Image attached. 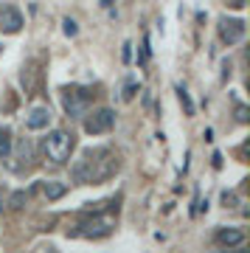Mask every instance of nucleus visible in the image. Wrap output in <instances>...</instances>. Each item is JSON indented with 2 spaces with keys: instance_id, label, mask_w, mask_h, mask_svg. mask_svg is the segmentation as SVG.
Listing matches in <instances>:
<instances>
[{
  "instance_id": "obj_17",
  "label": "nucleus",
  "mask_w": 250,
  "mask_h": 253,
  "mask_svg": "<svg viewBox=\"0 0 250 253\" xmlns=\"http://www.w3.org/2000/svg\"><path fill=\"white\" fill-rule=\"evenodd\" d=\"M121 56H124V62H129V59H132V45H129V42H124V51H121Z\"/></svg>"
},
{
  "instance_id": "obj_20",
  "label": "nucleus",
  "mask_w": 250,
  "mask_h": 253,
  "mask_svg": "<svg viewBox=\"0 0 250 253\" xmlns=\"http://www.w3.org/2000/svg\"><path fill=\"white\" fill-rule=\"evenodd\" d=\"M0 214H3V197H0Z\"/></svg>"
},
{
  "instance_id": "obj_4",
  "label": "nucleus",
  "mask_w": 250,
  "mask_h": 253,
  "mask_svg": "<svg viewBox=\"0 0 250 253\" xmlns=\"http://www.w3.org/2000/svg\"><path fill=\"white\" fill-rule=\"evenodd\" d=\"M113 124H116V113L110 107H101L84 118V132L87 135H104V132L113 129Z\"/></svg>"
},
{
  "instance_id": "obj_3",
  "label": "nucleus",
  "mask_w": 250,
  "mask_h": 253,
  "mask_svg": "<svg viewBox=\"0 0 250 253\" xmlns=\"http://www.w3.org/2000/svg\"><path fill=\"white\" fill-rule=\"evenodd\" d=\"M90 99H93V96H90V90H84V87H65L62 90V107H65V113H68L71 118L84 116Z\"/></svg>"
},
{
  "instance_id": "obj_13",
  "label": "nucleus",
  "mask_w": 250,
  "mask_h": 253,
  "mask_svg": "<svg viewBox=\"0 0 250 253\" xmlns=\"http://www.w3.org/2000/svg\"><path fill=\"white\" fill-rule=\"evenodd\" d=\"M23 203H26V191H17V194H11V206H14V208H23Z\"/></svg>"
},
{
  "instance_id": "obj_14",
  "label": "nucleus",
  "mask_w": 250,
  "mask_h": 253,
  "mask_svg": "<svg viewBox=\"0 0 250 253\" xmlns=\"http://www.w3.org/2000/svg\"><path fill=\"white\" fill-rule=\"evenodd\" d=\"M62 26H65V34H68V37H76V31H79V28H76V23H73V20H65Z\"/></svg>"
},
{
  "instance_id": "obj_8",
  "label": "nucleus",
  "mask_w": 250,
  "mask_h": 253,
  "mask_svg": "<svg viewBox=\"0 0 250 253\" xmlns=\"http://www.w3.org/2000/svg\"><path fill=\"white\" fill-rule=\"evenodd\" d=\"M214 239L219 248H239V245H245V234L239 228H219Z\"/></svg>"
},
{
  "instance_id": "obj_7",
  "label": "nucleus",
  "mask_w": 250,
  "mask_h": 253,
  "mask_svg": "<svg viewBox=\"0 0 250 253\" xmlns=\"http://www.w3.org/2000/svg\"><path fill=\"white\" fill-rule=\"evenodd\" d=\"M20 28H23V14H20V9L6 6V9L0 11V31L3 34H17Z\"/></svg>"
},
{
  "instance_id": "obj_16",
  "label": "nucleus",
  "mask_w": 250,
  "mask_h": 253,
  "mask_svg": "<svg viewBox=\"0 0 250 253\" xmlns=\"http://www.w3.org/2000/svg\"><path fill=\"white\" fill-rule=\"evenodd\" d=\"M236 121H242V124L248 121V107H236Z\"/></svg>"
},
{
  "instance_id": "obj_18",
  "label": "nucleus",
  "mask_w": 250,
  "mask_h": 253,
  "mask_svg": "<svg viewBox=\"0 0 250 253\" xmlns=\"http://www.w3.org/2000/svg\"><path fill=\"white\" fill-rule=\"evenodd\" d=\"M132 96H135V84H126V93H124V99L129 101V99H132Z\"/></svg>"
},
{
  "instance_id": "obj_11",
  "label": "nucleus",
  "mask_w": 250,
  "mask_h": 253,
  "mask_svg": "<svg viewBox=\"0 0 250 253\" xmlns=\"http://www.w3.org/2000/svg\"><path fill=\"white\" fill-rule=\"evenodd\" d=\"M9 155H11V132L6 126H0V158L6 161Z\"/></svg>"
},
{
  "instance_id": "obj_5",
  "label": "nucleus",
  "mask_w": 250,
  "mask_h": 253,
  "mask_svg": "<svg viewBox=\"0 0 250 253\" xmlns=\"http://www.w3.org/2000/svg\"><path fill=\"white\" fill-rule=\"evenodd\" d=\"M110 231H113V219L110 217H93V219H87V222H82L76 234L84 236V239H101V236H107Z\"/></svg>"
},
{
  "instance_id": "obj_15",
  "label": "nucleus",
  "mask_w": 250,
  "mask_h": 253,
  "mask_svg": "<svg viewBox=\"0 0 250 253\" xmlns=\"http://www.w3.org/2000/svg\"><path fill=\"white\" fill-rule=\"evenodd\" d=\"M146 59H149V42L143 40V45H141V56H138V62H141V65H146Z\"/></svg>"
},
{
  "instance_id": "obj_6",
  "label": "nucleus",
  "mask_w": 250,
  "mask_h": 253,
  "mask_svg": "<svg viewBox=\"0 0 250 253\" xmlns=\"http://www.w3.org/2000/svg\"><path fill=\"white\" fill-rule=\"evenodd\" d=\"M242 37H245V20H228L225 17L219 23V40L225 45H236Z\"/></svg>"
},
{
  "instance_id": "obj_1",
  "label": "nucleus",
  "mask_w": 250,
  "mask_h": 253,
  "mask_svg": "<svg viewBox=\"0 0 250 253\" xmlns=\"http://www.w3.org/2000/svg\"><path fill=\"white\" fill-rule=\"evenodd\" d=\"M118 169V161L107 149H87L79 161L73 163V180L76 183H96L104 180Z\"/></svg>"
},
{
  "instance_id": "obj_9",
  "label": "nucleus",
  "mask_w": 250,
  "mask_h": 253,
  "mask_svg": "<svg viewBox=\"0 0 250 253\" xmlns=\"http://www.w3.org/2000/svg\"><path fill=\"white\" fill-rule=\"evenodd\" d=\"M48 124H51V110H48V107H34V110L26 116V126L31 129V132H37V129H45Z\"/></svg>"
},
{
  "instance_id": "obj_2",
  "label": "nucleus",
  "mask_w": 250,
  "mask_h": 253,
  "mask_svg": "<svg viewBox=\"0 0 250 253\" xmlns=\"http://www.w3.org/2000/svg\"><path fill=\"white\" fill-rule=\"evenodd\" d=\"M71 152H73V135L71 132H65V129H54L51 135L45 138V155H48V161L54 163H68L71 161Z\"/></svg>"
},
{
  "instance_id": "obj_12",
  "label": "nucleus",
  "mask_w": 250,
  "mask_h": 253,
  "mask_svg": "<svg viewBox=\"0 0 250 253\" xmlns=\"http://www.w3.org/2000/svg\"><path fill=\"white\" fill-rule=\"evenodd\" d=\"M177 99H180V104L186 107V116H194V101L188 99V93L183 90V87H177Z\"/></svg>"
},
{
  "instance_id": "obj_19",
  "label": "nucleus",
  "mask_w": 250,
  "mask_h": 253,
  "mask_svg": "<svg viewBox=\"0 0 250 253\" xmlns=\"http://www.w3.org/2000/svg\"><path fill=\"white\" fill-rule=\"evenodd\" d=\"M101 6H104V9H110V6H113V0H101Z\"/></svg>"
},
{
  "instance_id": "obj_10",
  "label": "nucleus",
  "mask_w": 250,
  "mask_h": 253,
  "mask_svg": "<svg viewBox=\"0 0 250 253\" xmlns=\"http://www.w3.org/2000/svg\"><path fill=\"white\" fill-rule=\"evenodd\" d=\"M65 191H68V186H65V183H59V180H48V183L42 186V194H45V200H48V203L62 200Z\"/></svg>"
},
{
  "instance_id": "obj_21",
  "label": "nucleus",
  "mask_w": 250,
  "mask_h": 253,
  "mask_svg": "<svg viewBox=\"0 0 250 253\" xmlns=\"http://www.w3.org/2000/svg\"><path fill=\"white\" fill-rule=\"evenodd\" d=\"M0 51H3V45H0Z\"/></svg>"
}]
</instances>
